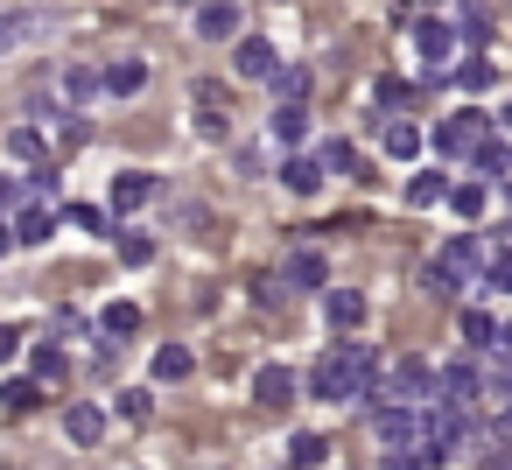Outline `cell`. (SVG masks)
<instances>
[{"instance_id":"6da1fadb","label":"cell","mask_w":512,"mask_h":470,"mask_svg":"<svg viewBox=\"0 0 512 470\" xmlns=\"http://www.w3.org/2000/svg\"><path fill=\"white\" fill-rule=\"evenodd\" d=\"M372 379H379V351L372 344H358V337H344L316 372H309V386H316V400H365L372 393Z\"/></svg>"},{"instance_id":"7a4b0ae2","label":"cell","mask_w":512,"mask_h":470,"mask_svg":"<svg viewBox=\"0 0 512 470\" xmlns=\"http://www.w3.org/2000/svg\"><path fill=\"white\" fill-rule=\"evenodd\" d=\"M477 267H484V246H477V239H449L442 260L428 267V288H435V295H456V288L477 281Z\"/></svg>"},{"instance_id":"3957f363","label":"cell","mask_w":512,"mask_h":470,"mask_svg":"<svg viewBox=\"0 0 512 470\" xmlns=\"http://www.w3.org/2000/svg\"><path fill=\"white\" fill-rule=\"evenodd\" d=\"M435 148L477 162V155L491 148V120H484V113H449V127H435Z\"/></svg>"},{"instance_id":"277c9868","label":"cell","mask_w":512,"mask_h":470,"mask_svg":"<svg viewBox=\"0 0 512 470\" xmlns=\"http://www.w3.org/2000/svg\"><path fill=\"white\" fill-rule=\"evenodd\" d=\"M232 71H239V78H253V85H274V78H281V64H274V43L246 36V43L232 50Z\"/></svg>"},{"instance_id":"5b68a950","label":"cell","mask_w":512,"mask_h":470,"mask_svg":"<svg viewBox=\"0 0 512 470\" xmlns=\"http://www.w3.org/2000/svg\"><path fill=\"white\" fill-rule=\"evenodd\" d=\"M281 281H288V288H330V267H323L316 246H295V253L281 260Z\"/></svg>"},{"instance_id":"8992f818","label":"cell","mask_w":512,"mask_h":470,"mask_svg":"<svg viewBox=\"0 0 512 470\" xmlns=\"http://www.w3.org/2000/svg\"><path fill=\"white\" fill-rule=\"evenodd\" d=\"M323 176H330V169H323V162H309V155H288V162H281V190H288V197H316V190H323Z\"/></svg>"},{"instance_id":"52a82bcc","label":"cell","mask_w":512,"mask_h":470,"mask_svg":"<svg viewBox=\"0 0 512 470\" xmlns=\"http://www.w3.org/2000/svg\"><path fill=\"white\" fill-rule=\"evenodd\" d=\"M253 400H260V407H288V400H295V372H288V365H260V372H253Z\"/></svg>"},{"instance_id":"ba28073f","label":"cell","mask_w":512,"mask_h":470,"mask_svg":"<svg viewBox=\"0 0 512 470\" xmlns=\"http://www.w3.org/2000/svg\"><path fill=\"white\" fill-rule=\"evenodd\" d=\"M435 400H442V407H470V400H477V372H470V365H442V372H435Z\"/></svg>"},{"instance_id":"9c48e42d","label":"cell","mask_w":512,"mask_h":470,"mask_svg":"<svg viewBox=\"0 0 512 470\" xmlns=\"http://www.w3.org/2000/svg\"><path fill=\"white\" fill-rule=\"evenodd\" d=\"M141 204H155V176H148V169L113 176V211H141Z\"/></svg>"},{"instance_id":"30bf717a","label":"cell","mask_w":512,"mask_h":470,"mask_svg":"<svg viewBox=\"0 0 512 470\" xmlns=\"http://www.w3.org/2000/svg\"><path fill=\"white\" fill-rule=\"evenodd\" d=\"M64 435L92 449V442L106 435V407H92V400H78V407H64Z\"/></svg>"},{"instance_id":"8fae6325","label":"cell","mask_w":512,"mask_h":470,"mask_svg":"<svg viewBox=\"0 0 512 470\" xmlns=\"http://www.w3.org/2000/svg\"><path fill=\"white\" fill-rule=\"evenodd\" d=\"M197 36H204V43L239 36V8H232V0H211V8H197Z\"/></svg>"},{"instance_id":"7c38bea8","label":"cell","mask_w":512,"mask_h":470,"mask_svg":"<svg viewBox=\"0 0 512 470\" xmlns=\"http://www.w3.org/2000/svg\"><path fill=\"white\" fill-rule=\"evenodd\" d=\"M323 316H330V330H358L365 323V295H351V288H337V295H323Z\"/></svg>"},{"instance_id":"4fadbf2b","label":"cell","mask_w":512,"mask_h":470,"mask_svg":"<svg viewBox=\"0 0 512 470\" xmlns=\"http://www.w3.org/2000/svg\"><path fill=\"white\" fill-rule=\"evenodd\" d=\"M50 232H57V211H50V204H29V211L15 218V246H43Z\"/></svg>"},{"instance_id":"5bb4252c","label":"cell","mask_w":512,"mask_h":470,"mask_svg":"<svg viewBox=\"0 0 512 470\" xmlns=\"http://www.w3.org/2000/svg\"><path fill=\"white\" fill-rule=\"evenodd\" d=\"M148 372H155V386H176V379H190V372H197V358H190L183 344H162Z\"/></svg>"},{"instance_id":"9a60e30c","label":"cell","mask_w":512,"mask_h":470,"mask_svg":"<svg viewBox=\"0 0 512 470\" xmlns=\"http://www.w3.org/2000/svg\"><path fill=\"white\" fill-rule=\"evenodd\" d=\"M449 43H456V29H449V22H414V50H421L428 64H442V57H449Z\"/></svg>"},{"instance_id":"2e32d148","label":"cell","mask_w":512,"mask_h":470,"mask_svg":"<svg viewBox=\"0 0 512 470\" xmlns=\"http://www.w3.org/2000/svg\"><path fill=\"white\" fill-rule=\"evenodd\" d=\"M267 134H274V148H302V134H309V120H302V106H274V120H267Z\"/></svg>"},{"instance_id":"e0dca14e","label":"cell","mask_w":512,"mask_h":470,"mask_svg":"<svg viewBox=\"0 0 512 470\" xmlns=\"http://www.w3.org/2000/svg\"><path fill=\"white\" fill-rule=\"evenodd\" d=\"M141 85H148V64H141V57H127V64L106 71V92H113V99H134Z\"/></svg>"},{"instance_id":"ac0fdd59","label":"cell","mask_w":512,"mask_h":470,"mask_svg":"<svg viewBox=\"0 0 512 470\" xmlns=\"http://www.w3.org/2000/svg\"><path fill=\"white\" fill-rule=\"evenodd\" d=\"M449 78H456L463 92H491V85H498V64H491V57H463Z\"/></svg>"},{"instance_id":"d6986e66","label":"cell","mask_w":512,"mask_h":470,"mask_svg":"<svg viewBox=\"0 0 512 470\" xmlns=\"http://www.w3.org/2000/svg\"><path fill=\"white\" fill-rule=\"evenodd\" d=\"M99 92H106V71H92V64L64 71V99H71V106H85V99H99Z\"/></svg>"},{"instance_id":"ffe728a7","label":"cell","mask_w":512,"mask_h":470,"mask_svg":"<svg viewBox=\"0 0 512 470\" xmlns=\"http://www.w3.org/2000/svg\"><path fill=\"white\" fill-rule=\"evenodd\" d=\"M274 99H281V106H302V99H309V71H302V64H281V78H274Z\"/></svg>"},{"instance_id":"44dd1931","label":"cell","mask_w":512,"mask_h":470,"mask_svg":"<svg viewBox=\"0 0 512 470\" xmlns=\"http://www.w3.org/2000/svg\"><path fill=\"white\" fill-rule=\"evenodd\" d=\"M463 344H477V351H491V344H505V330H498V323H491L484 309H470V316H463Z\"/></svg>"},{"instance_id":"7402d4cb","label":"cell","mask_w":512,"mask_h":470,"mask_svg":"<svg viewBox=\"0 0 512 470\" xmlns=\"http://www.w3.org/2000/svg\"><path fill=\"white\" fill-rule=\"evenodd\" d=\"M386 155H393V162H414V155H421V134H414L407 120H393V127H386Z\"/></svg>"},{"instance_id":"603a6c76","label":"cell","mask_w":512,"mask_h":470,"mask_svg":"<svg viewBox=\"0 0 512 470\" xmlns=\"http://www.w3.org/2000/svg\"><path fill=\"white\" fill-rule=\"evenodd\" d=\"M442 197H456V190H449V176H414V183H407V204H421V211H428V204H442Z\"/></svg>"},{"instance_id":"cb8c5ba5","label":"cell","mask_w":512,"mask_h":470,"mask_svg":"<svg viewBox=\"0 0 512 470\" xmlns=\"http://www.w3.org/2000/svg\"><path fill=\"white\" fill-rule=\"evenodd\" d=\"M484 204H491V190H484V183H456V197H449V211H456V218H484Z\"/></svg>"},{"instance_id":"d4e9b609","label":"cell","mask_w":512,"mask_h":470,"mask_svg":"<svg viewBox=\"0 0 512 470\" xmlns=\"http://www.w3.org/2000/svg\"><path fill=\"white\" fill-rule=\"evenodd\" d=\"M288 456H295V470H316V463H323V456H330V442H323V435H309V428H302V435H295V442H288Z\"/></svg>"},{"instance_id":"484cf974","label":"cell","mask_w":512,"mask_h":470,"mask_svg":"<svg viewBox=\"0 0 512 470\" xmlns=\"http://www.w3.org/2000/svg\"><path fill=\"white\" fill-rule=\"evenodd\" d=\"M456 36L463 43H491V8H463L456 15Z\"/></svg>"},{"instance_id":"4316f807","label":"cell","mask_w":512,"mask_h":470,"mask_svg":"<svg viewBox=\"0 0 512 470\" xmlns=\"http://www.w3.org/2000/svg\"><path fill=\"white\" fill-rule=\"evenodd\" d=\"M316 162H323L330 176H358V148H351V141H330V148H323Z\"/></svg>"},{"instance_id":"83f0119b","label":"cell","mask_w":512,"mask_h":470,"mask_svg":"<svg viewBox=\"0 0 512 470\" xmlns=\"http://www.w3.org/2000/svg\"><path fill=\"white\" fill-rule=\"evenodd\" d=\"M0 407H8V414H29V407H36V379H8V386H0Z\"/></svg>"},{"instance_id":"f1b7e54d","label":"cell","mask_w":512,"mask_h":470,"mask_svg":"<svg viewBox=\"0 0 512 470\" xmlns=\"http://www.w3.org/2000/svg\"><path fill=\"white\" fill-rule=\"evenodd\" d=\"M8 155H15V162H43V134H36V127H15V134H8Z\"/></svg>"},{"instance_id":"f546056e","label":"cell","mask_w":512,"mask_h":470,"mask_svg":"<svg viewBox=\"0 0 512 470\" xmlns=\"http://www.w3.org/2000/svg\"><path fill=\"white\" fill-rule=\"evenodd\" d=\"M120 260H127V267H148V260H155V239H148V232H120Z\"/></svg>"},{"instance_id":"4dcf8cb0","label":"cell","mask_w":512,"mask_h":470,"mask_svg":"<svg viewBox=\"0 0 512 470\" xmlns=\"http://www.w3.org/2000/svg\"><path fill=\"white\" fill-rule=\"evenodd\" d=\"M134 330H141V309L134 302H113L106 309V337H134Z\"/></svg>"},{"instance_id":"1f68e13d","label":"cell","mask_w":512,"mask_h":470,"mask_svg":"<svg viewBox=\"0 0 512 470\" xmlns=\"http://www.w3.org/2000/svg\"><path fill=\"white\" fill-rule=\"evenodd\" d=\"M29 365H36V379H64V372H71V358L57 351V337H50V344H43V351H36Z\"/></svg>"},{"instance_id":"d6a6232c","label":"cell","mask_w":512,"mask_h":470,"mask_svg":"<svg viewBox=\"0 0 512 470\" xmlns=\"http://www.w3.org/2000/svg\"><path fill=\"white\" fill-rule=\"evenodd\" d=\"M113 407H120V421H148V414H155V400H148V386H127V393H120Z\"/></svg>"},{"instance_id":"836d02e7","label":"cell","mask_w":512,"mask_h":470,"mask_svg":"<svg viewBox=\"0 0 512 470\" xmlns=\"http://www.w3.org/2000/svg\"><path fill=\"white\" fill-rule=\"evenodd\" d=\"M477 169H484V176H512V148H505V141H491V148L477 155Z\"/></svg>"},{"instance_id":"e575fe53","label":"cell","mask_w":512,"mask_h":470,"mask_svg":"<svg viewBox=\"0 0 512 470\" xmlns=\"http://www.w3.org/2000/svg\"><path fill=\"white\" fill-rule=\"evenodd\" d=\"M64 218H71V225H78V232H106V211H92V204H71V211H64Z\"/></svg>"},{"instance_id":"d590c367","label":"cell","mask_w":512,"mask_h":470,"mask_svg":"<svg viewBox=\"0 0 512 470\" xmlns=\"http://www.w3.org/2000/svg\"><path fill=\"white\" fill-rule=\"evenodd\" d=\"M379 470H435V463H428V456H407V449H386Z\"/></svg>"},{"instance_id":"8d00e7d4","label":"cell","mask_w":512,"mask_h":470,"mask_svg":"<svg viewBox=\"0 0 512 470\" xmlns=\"http://www.w3.org/2000/svg\"><path fill=\"white\" fill-rule=\"evenodd\" d=\"M498 442H505V449H512V400H505V407H498Z\"/></svg>"}]
</instances>
